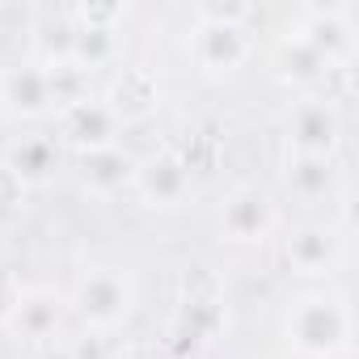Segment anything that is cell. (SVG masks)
I'll list each match as a JSON object with an SVG mask.
<instances>
[{
	"label": "cell",
	"instance_id": "6da1fadb",
	"mask_svg": "<svg viewBox=\"0 0 359 359\" xmlns=\"http://www.w3.org/2000/svg\"><path fill=\"white\" fill-rule=\"evenodd\" d=\"M85 304H89L85 313H97V317H102V313H118L123 296H118V292H106V287H102V279H97V283H89V287H85Z\"/></svg>",
	"mask_w": 359,
	"mask_h": 359
}]
</instances>
